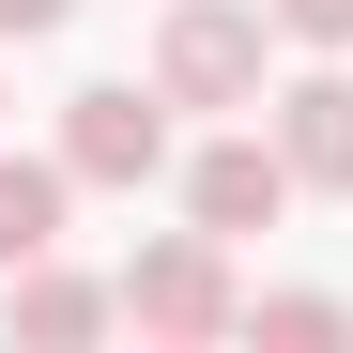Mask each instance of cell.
Segmentation results:
<instances>
[{"instance_id":"6da1fadb","label":"cell","mask_w":353,"mask_h":353,"mask_svg":"<svg viewBox=\"0 0 353 353\" xmlns=\"http://www.w3.org/2000/svg\"><path fill=\"white\" fill-rule=\"evenodd\" d=\"M261 31H276V0H169L154 92L169 108H261Z\"/></svg>"},{"instance_id":"3957f363","label":"cell","mask_w":353,"mask_h":353,"mask_svg":"<svg viewBox=\"0 0 353 353\" xmlns=\"http://www.w3.org/2000/svg\"><path fill=\"white\" fill-rule=\"evenodd\" d=\"M62 169H77V185H154V169H169V92L92 77V92L62 108Z\"/></svg>"},{"instance_id":"ba28073f","label":"cell","mask_w":353,"mask_h":353,"mask_svg":"<svg viewBox=\"0 0 353 353\" xmlns=\"http://www.w3.org/2000/svg\"><path fill=\"white\" fill-rule=\"evenodd\" d=\"M246 338H276V353H338V338H353V292H246Z\"/></svg>"},{"instance_id":"5b68a950","label":"cell","mask_w":353,"mask_h":353,"mask_svg":"<svg viewBox=\"0 0 353 353\" xmlns=\"http://www.w3.org/2000/svg\"><path fill=\"white\" fill-rule=\"evenodd\" d=\"M108 323H123V276H77L62 246L0 276V338H46V353H77V338H108Z\"/></svg>"},{"instance_id":"8992f818","label":"cell","mask_w":353,"mask_h":353,"mask_svg":"<svg viewBox=\"0 0 353 353\" xmlns=\"http://www.w3.org/2000/svg\"><path fill=\"white\" fill-rule=\"evenodd\" d=\"M276 154L307 169L323 200H353V77H338V46H323V77H292V92H276Z\"/></svg>"},{"instance_id":"30bf717a","label":"cell","mask_w":353,"mask_h":353,"mask_svg":"<svg viewBox=\"0 0 353 353\" xmlns=\"http://www.w3.org/2000/svg\"><path fill=\"white\" fill-rule=\"evenodd\" d=\"M62 16H77V0H0V46H46Z\"/></svg>"},{"instance_id":"52a82bcc","label":"cell","mask_w":353,"mask_h":353,"mask_svg":"<svg viewBox=\"0 0 353 353\" xmlns=\"http://www.w3.org/2000/svg\"><path fill=\"white\" fill-rule=\"evenodd\" d=\"M62 200H77V169H62V154H0V276L62 246Z\"/></svg>"},{"instance_id":"277c9868","label":"cell","mask_w":353,"mask_h":353,"mask_svg":"<svg viewBox=\"0 0 353 353\" xmlns=\"http://www.w3.org/2000/svg\"><path fill=\"white\" fill-rule=\"evenodd\" d=\"M292 185H307V169H292L276 139H200V154H185V215H200V230H230V246H246V230H276V215H292Z\"/></svg>"},{"instance_id":"9c48e42d","label":"cell","mask_w":353,"mask_h":353,"mask_svg":"<svg viewBox=\"0 0 353 353\" xmlns=\"http://www.w3.org/2000/svg\"><path fill=\"white\" fill-rule=\"evenodd\" d=\"M276 31L292 46H353V0H276Z\"/></svg>"},{"instance_id":"7a4b0ae2","label":"cell","mask_w":353,"mask_h":353,"mask_svg":"<svg viewBox=\"0 0 353 353\" xmlns=\"http://www.w3.org/2000/svg\"><path fill=\"white\" fill-rule=\"evenodd\" d=\"M123 323L139 338H246V292H230V230H169L123 261Z\"/></svg>"}]
</instances>
